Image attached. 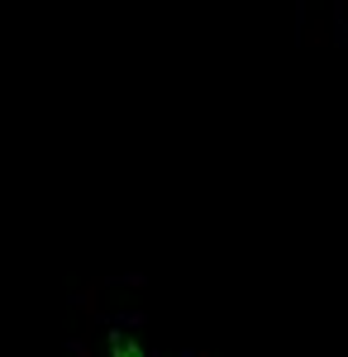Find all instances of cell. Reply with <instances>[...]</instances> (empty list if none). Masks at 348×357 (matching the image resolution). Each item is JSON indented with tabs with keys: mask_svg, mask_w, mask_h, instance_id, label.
<instances>
[{
	"mask_svg": "<svg viewBox=\"0 0 348 357\" xmlns=\"http://www.w3.org/2000/svg\"><path fill=\"white\" fill-rule=\"evenodd\" d=\"M110 357H148L129 333H110Z\"/></svg>",
	"mask_w": 348,
	"mask_h": 357,
	"instance_id": "6da1fadb",
	"label": "cell"
}]
</instances>
